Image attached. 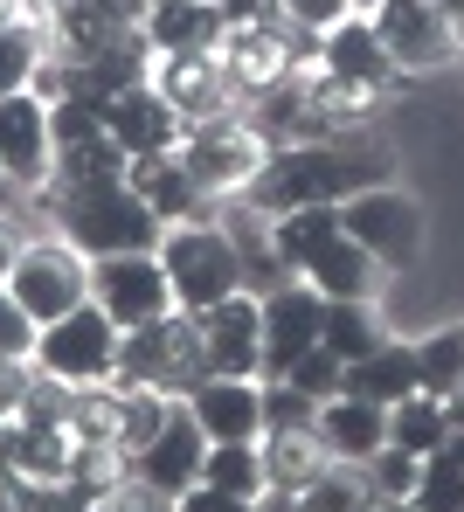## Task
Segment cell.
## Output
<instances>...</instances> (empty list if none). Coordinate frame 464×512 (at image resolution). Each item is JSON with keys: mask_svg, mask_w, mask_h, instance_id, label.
Wrapping results in <instances>:
<instances>
[{"mask_svg": "<svg viewBox=\"0 0 464 512\" xmlns=\"http://www.w3.org/2000/svg\"><path fill=\"white\" fill-rule=\"evenodd\" d=\"M319 423V402L312 395H298L291 381H264V436H278V429H312Z\"/></svg>", "mask_w": 464, "mask_h": 512, "instance_id": "obj_34", "label": "cell"}, {"mask_svg": "<svg viewBox=\"0 0 464 512\" xmlns=\"http://www.w3.org/2000/svg\"><path fill=\"white\" fill-rule=\"evenodd\" d=\"M257 305H264V381H284V374H291V360L319 346L326 298H319L305 277H291V284H278V291H264Z\"/></svg>", "mask_w": 464, "mask_h": 512, "instance_id": "obj_13", "label": "cell"}, {"mask_svg": "<svg viewBox=\"0 0 464 512\" xmlns=\"http://www.w3.org/2000/svg\"><path fill=\"white\" fill-rule=\"evenodd\" d=\"M118 340H125V326L104 305H77L56 326H42L35 374H49L63 388H104V381H118Z\"/></svg>", "mask_w": 464, "mask_h": 512, "instance_id": "obj_6", "label": "cell"}, {"mask_svg": "<svg viewBox=\"0 0 464 512\" xmlns=\"http://www.w3.org/2000/svg\"><path fill=\"white\" fill-rule=\"evenodd\" d=\"M7 291H14V305H21L35 326H56L63 312L91 305V256L70 250L63 236H49V243H21L14 270H7Z\"/></svg>", "mask_w": 464, "mask_h": 512, "instance_id": "obj_7", "label": "cell"}, {"mask_svg": "<svg viewBox=\"0 0 464 512\" xmlns=\"http://www.w3.org/2000/svg\"><path fill=\"white\" fill-rule=\"evenodd\" d=\"M319 77L340 90H354V97H374V90H388L402 70H395V56L381 49V35H374L368 14H347L340 28H326L319 35Z\"/></svg>", "mask_w": 464, "mask_h": 512, "instance_id": "obj_14", "label": "cell"}, {"mask_svg": "<svg viewBox=\"0 0 464 512\" xmlns=\"http://www.w3.org/2000/svg\"><path fill=\"white\" fill-rule=\"evenodd\" d=\"M374 512H423L416 499H374Z\"/></svg>", "mask_w": 464, "mask_h": 512, "instance_id": "obj_41", "label": "cell"}, {"mask_svg": "<svg viewBox=\"0 0 464 512\" xmlns=\"http://www.w3.org/2000/svg\"><path fill=\"white\" fill-rule=\"evenodd\" d=\"M340 395H361V402H381V409L409 402V395H416V346L381 340L374 353L347 360V374H340Z\"/></svg>", "mask_w": 464, "mask_h": 512, "instance_id": "obj_23", "label": "cell"}, {"mask_svg": "<svg viewBox=\"0 0 464 512\" xmlns=\"http://www.w3.org/2000/svg\"><path fill=\"white\" fill-rule=\"evenodd\" d=\"M437 7H444V14H451V21L464 28V0H437Z\"/></svg>", "mask_w": 464, "mask_h": 512, "instance_id": "obj_43", "label": "cell"}, {"mask_svg": "<svg viewBox=\"0 0 464 512\" xmlns=\"http://www.w3.org/2000/svg\"><path fill=\"white\" fill-rule=\"evenodd\" d=\"M104 132L125 146V160H146V153H174V146H181L187 118L153 90V77H146V84L118 90V97L104 104Z\"/></svg>", "mask_w": 464, "mask_h": 512, "instance_id": "obj_17", "label": "cell"}, {"mask_svg": "<svg viewBox=\"0 0 464 512\" xmlns=\"http://www.w3.org/2000/svg\"><path fill=\"white\" fill-rule=\"evenodd\" d=\"M347 7H354V14H374V7H381V0H347Z\"/></svg>", "mask_w": 464, "mask_h": 512, "instance_id": "obj_44", "label": "cell"}, {"mask_svg": "<svg viewBox=\"0 0 464 512\" xmlns=\"http://www.w3.org/2000/svg\"><path fill=\"white\" fill-rule=\"evenodd\" d=\"M0 167L21 194H42L56 180V132H49V104L35 90L0 97Z\"/></svg>", "mask_w": 464, "mask_h": 512, "instance_id": "obj_12", "label": "cell"}, {"mask_svg": "<svg viewBox=\"0 0 464 512\" xmlns=\"http://www.w3.org/2000/svg\"><path fill=\"white\" fill-rule=\"evenodd\" d=\"M347 14H354L347 0H278V21L305 28V35H326V28H340Z\"/></svg>", "mask_w": 464, "mask_h": 512, "instance_id": "obj_36", "label": "cell"}, {"mask_svg": "<svg viewBox=\"0 0 464 512\" xmlns=\"http://www.w3.org/2000/svg\"><path fill=\"white\" fill-rule=\"evenodd\" d=\"M229 35L215 0H153L146 7V42L153 56H215Z\"/></svg>", "mask_w": 464, "mask_h": 512, "instance_id": "obj_20", "label": "cell"}, {"mask_svg": "<svg viewBox=\"0 0 464 512\" xmlns=\"http://www.w3.org/2000/svg\"><path fill=\"white\" fill-rule=\"evenodd\" d=\"M361 187H388V153L381 146H354V139H298V146H271L264 173L250 180V208L264 215H291V208H340Z\"/></svg>", "mask_w": 464, "mask_h": 512, "instance_id": "obj_1", "label": "cell"}, {"mask_svg": "<svg viewBox=\"0 0 464 512\" xmlns=\"http://www.w3.org/2000/svg\"><path fill=\"white\" fill-rule=\"evenodd\" d=\"M167 512H257V499H236V492H215V485H187Z\"/></svg>", "mask_w": 464, "mask_h": 512, "instance_id": "obj_38", "label": "cell"}, {"mask_svg": "<svg viewBox=\"0 0 464 512\" xmlns=\"http://www.w3.org/2000/svg\"><path fill=\"white\" fill-rule=\"evenodd\" d=\"M91 305H104L125 333L132 326H153L174 312V284H167V263L160 250H132V256H91Z\"/></svg>", "mask_w": 464, "mask_h": 512, "instance_id": "obj_8", "label": "cell"}, {"mask_svg": "<svg viewBox=\"0 0 464 512\" xmlns=\"http://www.w3.org/2000/svg\"><path fill=\"white\" fill-rule=\"evenodd\" d=\"M368 485H374V499H416V485H423V457L402 450V443H381V450L368 457Z\"/></svg>", "mask_w": 464, "mask_h": 512, "instance_id": "obj_32", "label": "cell"}, {"mask_svg": "<svg viewBox=\"0 0 464 512\" xmlns=\"http://www.w3.org/2000/svg\"><path fill=\"white\" fill-rule=\"evenodd\" d=\"M340 374H347V360H340V353H326V346H312V353H298V360H291V374H284V381H291L298 395H312V402H333V395H340Z\"/></svg>", "mask_w": 464, "mask_h": 512, "instance_id": "obj_33", "label": "cell"}, {"mask_svg": "<svg viewBox=\"0 0 464 512\" xmlns=\"http://www.w3.org/2000/svg\"><path fill=\"white\" fill-rule=\"evenodd\" d=\"M319 346L340 353V360H361L381 346V326H374V305H354V298H326V326H319Z\"/></svg>", "mask_w": 464, "mask_h": 512, "instance_id": "obj_29", "label": "cell"}, {"mask_svg": "<svg viewBox=\"0 0 464 512\" xmlns=\"http://www.w3.org/2000/svg\"><path fill=\"white\" fill-rule=\"evenodd\" d=\"M14 194H21V187L7 180V167H0V215H7V201H14Z\"/></svg>", "mask_w": 464, "mask_h": 512, "instance_id": "obj_42", "label": "cell"}, {"mask_svg": "<svg viewBox=\"0 0 464 512\" xmlns=\"http://www.w3.org/2000/svg\"><path fill=\"white\" fill-rule=\"evenodd\" d=\"M0 21H14V0H0Z\"/></svg>", "mask_w": 464, "mask_h": 512, "instance_id": "obj_45", "label": "cell"}, {"mask_svg": "<svg viewBox=\"0 0 464 512\" xmlns=\"http://www.w3.org/2000/svg\"><path fill=\"white\" fill-rule=\"evenodd\" d=\"M125 180L146 194V208H153L167 229H174V222H201V208H215V201L187 180V167L174 160V153H146V160H132V167H125Z\"/></svg>", "mask_w": 464, "mask_h": 512, "instance_id": "obj_22", "label": "cell"}, {"mask_svg": "<svg viewBox=\"0 0 464 512\" xmlns=\"http://www.w3.org/2000/svg\"><path fill=\"white\" fill-rule=\"evenodd\" d=\"M174 160L187 167V180H194L208 201H236V194H250V180L264 173L271 146H264V132H257L250 118H201V125L181 132Z\"/></svg>", "mask_w": 464, "mask_h": 512, "instance_id": "obj_5", "label": "cell"}, {"mask_svg": "<svg viewBox=\"0 0 464 512\" xmlns=\"http://www.w3.org/2000/svg\"><path fill=\"white\" fill-rule=\"evenodd\" d=\"M201 485H215V492H236V499H264V492H271L264 443H208Z\"/></svg>", "mask_w": 464, "mask_h": 512, "instance_id": "obj_25", "label": "cell"}, {"mask_svg": "<svg viewBox=\"0 0 464 512\" xmlns=\"http://www.w3.org/2000/svg\"><path fill=\"white\" fill-rule=\"evenodd\" d=\"M326 464H333V457H326L319 429H278V436H264V471H271V492H305Z\"/></svg>", "mask_w": 464, "mask_h": 512, "instance_id": "obj_24", "label": "cell"}, {"mask_svg": "<svg viewBox=\"0 0 464 512\" xmlns=\"http://www.w3.org/2000/svg\"><path fill=\"white\" fill-rule=\"evenodd\" d=\"M42 215L56 222V236L84 256H132L160 250L167 222L146 208V194L118 173V180H49L42 187Z\"/></svg>", "mask_w": 464, "mask_h": 512, "instance_id": "obj_2", "label": "cell"}, {"mask_svg": "<svg viewBox=\"0 0 464 512\" xmlns=\"http://www.w3.org/2000/svg\"><path fill=\"white\" fill-rule=\"evenodd\" d=\"M312 429H319L333 464H368L374 450L388 443V409L361 402V395H333V402H319V423Z\"/></svg>", "mask_w": 464, "mask_h": 512, "instance_id": "obj_21", "label": "cell"}, {"mask_svg": "<svg viewBox=\"0 0 464 512\" xmlns=\"http://www.w3.org/2000/svg\"><path fill=\"white\" fill-rule=\"evenodd\" d=\"M118 395H125V409H118V457H132V450H146V443L167 429L174 402L153 395V388H125V381H118Z\"/></svg>", "mask_w": 464, "mask_h": 512, "instance_id": "obj_30", "label": "cell"}, {"mask_svg": "<svg viewBox=\"0 0 464 512\" xmlns=\"http://www.w3.org/2000/svg\"><path fill=\"white\" fill-rule=\"evenodd\" d=\"M201 319V346H208V367L215 374H243V381H264V305L250 291L194 312Z\"/></svg>", "mask_w": 464, "mask_h": 512, "instance_id": "obj_15", "label": "cell"}, {"mask_svg": "<svg viewBox=\"0 0 464 512\" xmlns=\"http://www.w3.org/2000/svg\"><path fill=\"white\" fill-rule=\"evenodd\" d=\"M381 49L395 56V70H437L458 56V21L437 0H381L368 14Z\"/></svg>", "mask_w": 464, "mask_h": 512, "instance_id": "obj_11", "label": "cell"}, {"mask_svg": "<svg viewBox=\"0 0 464 512\" xmlns=\"http://www.w3.org/2000/svg\"><path fill=\"white\" fill-rule=\"evenodd\" d=\"M35 340H42V326L14 305V291L0 284V360H35Z\"/></svg>", "mask_w": 464, "mask_h": 512, "instance_id": "obj_35", "label": "cell"}, {"mask_svg": "<svg viewBox=\"0 0 464 512\" xmlns=\"http://www.w3.org/2000/svg\"><path fill=\"white\" fill-rule=\"evenodd\" d=\"M42 28H28V21H0V97H14V90L35 84V70H42Z\"/></svg>", "mask_w": 464, "mask_h": 512, "instance_id": "obj_31", "label": "cell"}, {"mask_svg": "<svg viewBox=\"0 0 464 512\" xmlns=\"http://www.w3.org/2000/svg\"><path fill=\"white\" fill-rule=\"evenodd\" d=\"M187 416L201 423L208 443H264V381L208 374V381L187 395Z\"/></svg>", "mask_w": 464, "mask_h": 512, "instance_id": "obj_16", "label": "cell"}, {"mask_svg": "<svg viewBox=\"0 0 464 512\" xmlns=\"http://www.w3.org/2000/svg\"><path fill=\"white\" fill-rule=\"evenodd\" d=\"M257 512H305V506H298V492H264Z\"/></svg>", "mask_w": 464, "mask_h": 512, "instance_id": "obj_40", "label": "cell"}, {"mask_svg": "<svg viewBox=\"0 0 464 512\" xmlns=\"http://www.w3.org/2000/svg\"><path fill=\"white\" fill-rule=\"evenodd\" d=\"M153 90L181 111L187 125L201 118H229V77H222V56H153Z\"/></svg>", "mask_w": 464, "mask_h": 512, "instance_id": "obj_19", "label": "cell"}, {"mask_svg": "<svg viewBox=\"0 0 464 512\" xmlns=\"http://www.w3.org/2000/svg\"><path fill=\"white\" fill-rule=\"evenodd\" d=\"M305 512H374V485H368V464H326L305 492H298Z\"/></svg>", "mask_w": 464, "mask_h": 512, "instance_id": "obj_28", "label": "cell"}, {"mask_svg": "<svg viewBox=\"0 0 464 512\" xmlns=\"http://www.w3.org/2000/svg\"><path fill=\"white\" fill-rule=\"evenodd\" d=\"M208 346H201V319L194 312H167L153 326H132L118 340V381L125 388H153L167 402H187L208 381Z\"/></svg>", "mask_w": 464, "mask_h": 512, "instance_id": "obj_3", "label": "cell"}, {"mask_svg": "<svg viewBox=\"0 0 464 512\" xmlns=\"http://www.w3.org/2000/svg\"><path fill=\"white\" fill-rule=\"evenodd\" d=\"M340 222H347V236H354L381 270H402V263H416V250H423V208H416L409 194H395V187H361V194H347V201H340Z\"/></svg>", "mask_w": 464, "mask_h": 512, "instance_id": "obj_9", "label": "cell"}, {"mask_svg": "<svg viewBox=\"0 0 464 512\" xmlns=\"http://www.w3.org/2000/svg\"><path fill=\"white\" fill-rule=\"evenodd\" d=\"M160 263L174 284V312H208L243 291V256L222 236V222H174L160 236Z\"/></svg>", "mask_w": 464, "mask_h": 512, "instance_id": "obj_4", "label": "cell"}, {"mask_svg": "<svg viewBox=\"0 0 464 512\" xmlns=\"http://www.w3.org/2000/svg\"><path fill=\"white\" fill-rule=\"evenodd\" d=\"M388 443H402V450H416V457H430V450H444L451 443V409L437 402V395H409V402H395L388 409Z\"/></svg>", "mask_w": 464, "mask_h": 512, "instance_id": "obj_26", "label": "cell"}, {"mask_svg": "<svg viewBox=\"0 0 464 512\" xmlns=\"http://www.w3.org/2000/svg\"><path fill=\"white\" fill-rule=\"evenodd\" d=\"M298 277H305L319 298H354V305H374V291H381V263H374L347 229H333L326 243H312V250L298 256Z\"/></svg>", "mask_w": 464, "mask_h": 512, "instance_id": "obj_18", "label": "cell"}, {"mask_svg": "<svg viewBox=\"0 0 464 512\" xmlns=\"http://www.w3.org/2000/svg\"><path fill=\"white\" fill-rule=\"evenodd\" d=\"M416 388L437 395V402L464 395V326H444V333L416 340Z\"/></svg>", "mask_w": 464, "mask_h": 512, "instance_id": "obj_27", "label": "cell"}, {"mask_svg": "<svg viewBox=\"0 0 464 512\" xmlns=\"http://www.w3.org/2000/svg\"><path fill=\"white\" fill-rule=\"evenodd\" d=\"M14 256H21V236L7 229V215H0V284H7V270H14Z\"/></svg>", "mask_w": 464, "mask_h": 512, "instance_id": "obj_39", "label": "cell"}, {"mask_svg": "<svg viewBox=\"0 0 464 512\" xmlns=\"http://www.w3.org/2000/svg\"><path fill=\"white\" fill-rule=\"evenodd\" d=\"M201 464H208V436L187 416V402H174L167 429H160L146 450L125 457V485H139L146 499H167V506H174L187 485H201Z\"/></svg>", "mask_w": 464, "mask_h": 512, "instance_id": "obj_10", "label": "cell"}, {"mask_svg": "<svg viewBox=\"0 0 464 512\" xmlns=\"http://www.w3.org/2000/svg\"><path fill=\"white\" fill-rule=\"evenodd\" d=\"M28 388H35V360H0V423H21Z\"/></svg>", "mask_w": 464, "mask_h": 512, "instance_id": "obj_37", "label": "cell"}]
</instances>
